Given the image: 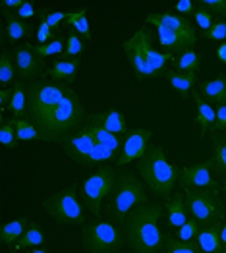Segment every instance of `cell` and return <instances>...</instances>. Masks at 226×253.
<instances>
[{
  "label": "cell",
  "instance_id": "8d00e7d4",
  "mask_svg": "<svg viewBox=\"0 0 226 253\" xmlns=\"http://www.w3.org/2000/svg\"><path fill=\"white\" fill-rule=\"evenodd\" d=\"M193 18H195V25H197L199 29H203V33L209 31V29H211V25L217 21L215 20V14H213V12H209V10L203 8V6H199V8L195 10Z\"/></svg>",
  "mask_w": 226,
  "mask_h": 253
},
{
  "label": "cell",
  "instance_id": "4fadbf2b",
  "mask_svg": "<svg viewBox=\"0 0 226 253\" xmlns=\"http://www.w3.org/2000/svg\"><path fill=\"white\" fill-rule=\"evenodd\" d=\"M145 21L151 23V25H155V27L168 29V31H176V33H182V35L199 37L195 25L187 20V18H184V16H174V14H168V12H159V14H149Z\"/></svg>",
  "mask_w": 226,
  "mask_h": 253
},
{
  "label": "cell",
  "instance_id": "f6af8a7d",
  "mask_svg": "<svg viewBox=\"0 0 226 253\" xmlns=\"http://www.w3.org/2000/svg\"><path fill=\"white\" fill-rule=\"evenodd\" d=\"M23 2H25V0H2L0 8H4V10H10V12H12V10H16V12H18L21 6H23Z\"/></svg>",
  "mask_w": 226,
  "mask_h": 253
},
{
  "label": "cell",
  "instance_id": "9a60e30c",
  "mask_svg": "<svg viewBox=\"0 0 226 253\" xmlns=\"http://www.w3.org/2000/svg\"><path fill=\"white\" fill-rule=\"evenodd\" d=\"M89 120H93L97 126L103 129L114 133V135H126L128 133V126H126V118L120 110L110 108V110H103V112H91L87 114Z\"/></svg>",
  "mask_w": 226,
  "mask_h": 253
},
{
  "label": "cell",
  "instance_id": "52a82bcc",
  "mask_svg": "<svg viewBox=\"0 0 226 253\" xmlns=\"http://www.w3.org/2000/svg\"><path fill=\"white\" fill-rule=\"evenodd\" d=\"M126 234L122 228L112 220H101L83 224L82 226V242L89 253H116L122 248Z\"/></svg>",
  "mask_w": 226,
  "mask_h": 253
},
{
  "label": "cell",
  "instance_id": "1f68e13d",
  "mask_svg": "<svg viewBox=\"0 0 226 253\" xmlns=\"http://www.w3.org/2000/svg\"><path fill=\"white\" fill-rule=\"evenodd\" d=\"M16 120V131H18V139L21 141H33V139H41V133H39V129L33 126L25 116H21V118H14Z\"/></svg>",
  "mask_w": 226,
  "mask_h": 253
},
{
  "label": "cell",
  "instance_id": "3957f363",
  "mask_svg": "<svg viewBox=\"0 0 226 253\" xmlns=\"http://www.w3.org/2000/svg\"><path fill=\"white\" fill-rule=\"evenodd\" d=\"M165 205L143 203L136 207L126 218V240L136 253H161L165 234L161 232V218Z\"/></svg>",
  "mask_w": 226,
  "mask_h": 253
},
{
  "label": "cell",
  "instance_id": "83f0119b",
  "mask_svg": "<svg viewBox=\"0 0 226 253\" xmlns=\"http://www.w3.org/2000/svg\"><path fill=\"white\" fill-rule=\"evenodd\" d=\"M43 242H45V234H43V230L35 224V222H31V224L27 226L25 234L21 236V240L14 246V250L20 252V250H27V248H35V246H41Z\"/></svg>",
  "mask_w": 226,
  "mask_h": 253
},
{
  "label": "cell",
  "instance_id": "f1b7e54d",
  "mask_svg": "<svg viewBox=\"0 0 226 253\" xmlns=\"http://www.w3.org/2000/svg\"><path fill=\"white\" fill-rule=\"evenodd\" d=\"M163 252L165 253H199V248L195 242H182L176 236L166 234L163 242Z\"/></svg>",
  "mask_w": 226,
  "mask_h": 253
},
{
  "label": "cell",
  "instance_id": "484cf974",
  "mask_svg": "<svg viewBox=\"0 0 226 253\" xmlns=\"http://www.w3.org/2000/svg\"><path fill=\"white\" fill-rule=\"evenodd\" d=\"M8 112L14 114V118H21L27 112V87L25 84L14 85V97L10 101V105L6 106Z\"/></svg>",
  "mask_w": 226,
  "mask_h": 253
},
{
  "label": "cell",
  "instance_id": "2e32d148",
  "mask_svg": "<svg viewBox=\"0 0 226 253\" xmlns=\"http://www.w3.org/2000/svg\"><path fill=\"white\" fill-rule=\"evenodd\" d=\"M191 99H193V105H195V126L199 127V135L205 137L207 133L215 127L217 110H215V108L201 97L199 91H193Z\"/></svg>",
  "mask_w": 226,
  "mask_h": 253
},
{
  "label": "cell",
  "instance_id": "ffe728a7",
  "mask_svg": "<svg viewBox=\"0 0 226 253\" xmlns=\"http://www.w3.org/2000/svg\"><path fill=\"white\" fill-rule=\"evenodd\" d=\"M201 97L207 103H217V105H226V76H217L215 80H207L201 85Z\"/></svg>",
  "mask_w": 226,
  "mask_h": 253
},
{
  "label": "cell",
  "instance_id": "5bb4252c",
  "mask_svg": "<svg viewBox=\"0 0 226 253\" xmlns=\"http://www.w3.org/2000/svg\"><path fill=\"white\" fill-rule=\"evenodd\" d=\"M14 60H16V68H18V76L23 80H31L35 78L43 68L41 58L31 50V44H23V46H16L14 48Z\"/></svg>",
  "mask_w": 226,
  "mask_h": 253
},
{
  "label": "cell",
  "instance_id": "bcb514c9",
  "mask_svg": "<svg viewBox=\"0 0 226 253\" xmlns=\"http://www.w3.org/2000/svg\"><path fill=\"white\" fill-rule=\"evenodd\" d=\"M217 58L223 64H226V41L219 44V48H217Z\"/></svg>",
  "mask_w": 226,
  "mask_h": 253
},
{
  "label": "cell",
  "instance_id": "681fc988",
  "mask_svg": "<svg viewBox=\"0 0 226 253\" xmlns=\"http://www.w3.org/2000/svg\"><path fill=\"white\" fill-rule=\"evenodd\" d=\"M225 191H226V178H225Z\"/></svg>",
  "mask_w": 226,
  "mask_h": 253
},
{
  "label": "cell",
  "instance_id": "6da1fadb",
  "mask_svg": "<svg viewBox=\"0 0 226 253\" xmlns=\"http://www.w3.org/2000/svg\"><path fill=\"white\" fill-rule=\"evenodd\" d=\"M25 118L39 129L43 141L62 145L85 124L87 112L70 85L39 80L27 85Z\"/></svg>",
  "mask_w": 226,
  "mask_h": 253
},
{
  "label": "cell",
  "instance_id": "e0dca14e",
  "mask_svg": "<svg viewBox=\"0 0 226 253\" xmlns=\"http://www.w3.org/2000/svg\"><path fill=\"white\" fill-rule=\"evenodd\" d=\"M0 10H2V16L6 18V25H4V29H2V35L6 37V41H10L14 44L16 41H21L23 37H27V35L31 33V29H33L31 21L20 20V18L14 16L10 10H4V8H0Z\"/></svg>",
  "mask_w": 226,
  "mask_h": 253
},
{
  "label": "cell",
  "instance_id": "ac0fdd59",
  "mask_svg": "<svg viewBox=\"0 0 226 253\" xmlns=\"http://www.w3.org/2000/svg\"><path fill=\"white\" fill-rule=\"evenodd\" d=\"M221 224H211L201 228L197 238H195V244L199 248V252L203 253H225L223 250V242H221Z\"/></svg>",
  "mask_w": 226,
  "mask_h": 253
},
{
  "label": "cell",
  "instance_id": "4316f807",
  "mask_svg": "<svg viewBox=\"0 0 226 253\" xmlns=\"http://www.w3.org/2000/svg\"><path fill=\"white\" fill-rule=\"evenodd\" d=\"M201 60H203V56L191 48V50L182 52V54L174 60V68H176V72H182V74H195L197 68H199V64H201Z\"/></svg>",
  "mask_w": 226,
  "mask_h": 253
},
{
  "label": "cell",
  "instance_id": "e575fe53",
  "mask_svg": "<svg viewBox=\"0 0 226 253\" xmlns=\"http://www.w3.org/2000/svg\"><path fill=\"white\" fill-rule=\"evenodd\" d=\"M201 224H199V220H195V218H191L189 216V220L185 222L184 226H180L178 228V234H176V238L178 240H182V242H195V238H197V234H199V228Z\"/></svg>",
  "mask_w": 226,
  "mask_h": 253
},
{
  "label": "cell",
  "instance_id": "277c9868",
  "mask_svg": "<svg viewBox=\"0 0 226 253\" xmlns=\"http://www.w3.org/2000/svg\"><path fill=\"white\" fill-rule=\"evenodd\" d=\"M122 48L137 78H157L165 72L166 62L172 58L168 52H159L153 46V33L149 27H141L122 42Z\"/></svg>",
  "mask_w": 226,
  "mask_h": 253
},
{
  "label": "cell",
  "instance_id": "9c48e42d",
  "mask_svg": "<svg viewBox=\"0 0 226 253\" xmlns=\"http://www.w3.org/2000/svg\"><path fill=\"white\" fill-rule=\"evenodd\" d=\"M118 182V174L110 165H101L82 186L83 207L91 212L95 218H101V203L108 197Z\"/></svg>",
  "mask_w": 226,
  "mask_h": 253
},
{
  "label": "cell",
  "instance_id": "f907efd6",
  "mask_svg": "<svg viewBox=\"0 0 226 253\" xmlns=\"http://www.w3.org/2000/svg\"><path fill=\"white\" fill-rule=\"evenodd\" d=\"M199 253H203V252H199Z\"/></svg>",
  "mask_w": 226,
  "mask_h": 253
},
{
  "label": "cell",
  "instance_id": "d590c367",
  "mask_svg": "<svg viewBox=\"0 0 226 253\" xmlns=\"http://www.w3.org/2000/svg\"><path fill=\"white\" fill-rule=\"evenodd\" d=\"M83 52V41L80 35L70 33L66 39V48H64V56H72L74 60L80 58V54Z\"/></svg>",
  "mask_w": 226,
  "mask_h": 253
},
{
  "label": "cell",
  "instance_id": "30bf717a",
  "mask_svg": "<svg viewBox=\"0 0 226 253\" xmlns=\"http://www.w3.org/2000/svg\"><path fill=\"white\" fill-rule=\"evenodd\" d=\"M45 211L50 214V218L58 224H76L83 226L85 224V214L83 207L78 199V188L76 186H66L64 190L52 193L48 199L43 203Z\"/></svg>",
  "mask_w": 226,
  "mask_h": 253
},
{
  "label": "cell",
  "instance_id": "8992f818",
  "mask_svg": "<svg viewBox=\"0 0 226 253\" xmlns=\"http://www.w3.org/2000/svg\"><path fill=\"white\" fill-rule=\"evenodd\" d=\"M143 203H147V193H145L141 182L137 180V176L128 170L118 172L116 188L112 191L110 203L106 207L108 220H112L116 224H120V222L126 224L128 214Z\"/></svg>",
  "mask_w": 226,
  "mask_h": 253
},
{
  "label": "cell",
  "instance_id": "44dd1931",
  "mask_svg": "<svg viewBox=\"0 0 226 253\" xmlns=\"http://www.w3.org/2000/svg\"><path fill=\"white\" fill-rule=\"evenodd\" d=\"M29 224H31L29 218H16V220H10V222L2 224V228H0V242L4 246H12L14 248L21 240V236L25 234Z\"/></svg>",
  "mask_w": 226,
  "mask_h": 253
},
{
  "label": "cell",
  "instance_id": "c3c4849f",
  "mask_svg": "<svg viewBox=\"0 0 226 253\" xmlns=\"http://www.w3.org/2000/svg\"><path fill=\"white\" fill-rule=\"evenodd\" d=\"M25 253H48L46 250H29V252H25Z\"/></svg>",
  "mask_w": 226,
  "mask_h": 253
},
{
  "label": "cell",
  "instance_id": "d4e9b609",
  "mask_svg": "<svg viewBox=\"0 0 226 253\" xmlns=\"http://www.w3.org/2000/svg\"><path fill=\"white\" fill-rule=\"evenodd\" d=\"M166 80L184 99H187L189 91L193 89V84H195V74H182V72H176V70H168Z\"/></svg>",
  "mask_w": 226,
  "mask_h": 253
},
{
  "label": "cell",
  "instance_id": "ab89813d",
  "mask_svg": "<svg viewBox=\"0 0 226 253\" xmlns=\"http://www.w3.org/2000/svg\"><path fill=\"white\" fill-rule=\"evenodd\" d=\"M199 6L207 8L213 14H221L226 18V0H201Z\"/></svg>",
  "mask_w": 226,
  "mask_h": 253
},
{
  "label": "cell",
  "instance_id": "ba28073f",
  "mask_svg": "<svg viewBox=\"0 0 226 253\" xmlns=\"http://www.w3.org/2000/svg\"><path fill=\"white\" fill-rule=\"evenodd\" d=\"M184 199L189 216L203 226L219 224L225 218L226 205L217 190H185Z\"/></svg>",
  "mask_w": 226,
  "mask_h": 253
},
{
  "label": "cell",
  "instance_id": "7402d4cb",
  "mask_svg": "<svg viewBox=\"0 0 226 253\" xmlns=\"http://www.w3.org/2000/svg\"><path fill=\"white\" fill-rule=\"evenodd\" d=\"M78 68H80V58H76V60H56L46 70V74L54 82L62 84V82H72L78 74Z\"/></svg>",
  "mask_w": 226,
  "mask_h": 253
},
{
  "label": "cell",
  "instance_id": "7c38bea8",
  "mask_svg": "<svg viewBox=\"0 0 226 253\" xmlns=\"http://www.w3.org/2000/svg\"><path fill=\"white\" fill-rule=\"evenodd\" d=\"M178 184L184 190H217L219 191V182L213 178V165L207 159L203 163H197L193 167L180 170V180Z\"/></svg>",
  "mask_w": 226,
  "mask_h": 253
},
{
  "label": "cell",
  "instance_id": "b9f144b4",
  "mask_svg": "<svg viewBox=\"0 0 226 253\" xmlns=\"http://www.w3.org/2000/svg\"><path fill=\"white\" fill-rule=\"evenodd\" d=\"M174 8H176V12H180V14H195V4L191 2V0H178L176 4H174Z\"/></svg>",
  "mask_w": 226,
  "mask_h": 253
},
{
  "label": "cell",
  "instance_id": "836d02e7",
  "mask_svg": "<svg viewBox=\"0 0 226 253\" xmlns=\"http://www.w3.org/2000/svg\"><path fill=\"white\" fill-rule=\"evenodd\" d=\"M39 18H41L43 21H46L52 31L58 33L62 21H66L70 18V12H48L46 8H41V10H39Z\"/></svg>",
  "mask_w": 226,
  "mask_h": 253
},
{
  "label": "cell",
  "instance_id": "ee69618b",
  "mask_svg": "<svg viewBox=\"0 0 226 253\" xmlns=\"http://www.w3.org/2000/svg\"><path fill=\"white\" fill-rule=\"evenodd\" d=\"M14 97V87H2L0 89V105H2V112H6V106L10 105Z\"/></svg>",
  "mask_w": 226,
  "mask_h": 253
},
{
  "label": "cell",
  "instance_id": "603a6c76",
  "mask_svg": "<svg viewBox=\"0 0 226 253\" xmlns=\"http://www.w3.org/2000/svg\"><path fill=\"white\" fill-rule=\"evenodd\" d=\"M213 170L226 178V137L221 133H213V153L209 157Z\"/></svg>",
  "mask_w": 226,
  "mask_h": 253
},
{
  "label": "cell",
  "instance_id": "4dcf8cb0",
  "mask_svg": "<svg viewBox=\"0 0 226 253\" xmlns=\"http://www.w3.org/2000/svg\"><path fill=\"white\" fill-rule=\"evenodd\" d=\"M0 143L6 149H16L18 147V131H16V120L10 118H2L0 122Z\"/></svg>",
  "mask_w": 226,
  "mask_h": 253
},
{
  "label": "cell",
  "instance_id": "f35d334b",
  "mask_svg": "<svg viewBox=\"0 0 226 253\" xmlns=\"http://www.w3.org/2000/svg\"><path fill=\"white\" fill-rule=\"evenodd\" d=\"M52 37H56V31H52L50 29V25L46 23V21H39V27H37V35H35V39L39 41V44H46V42L54 41Z\"/></svg>",
  "mask_w": 226,
  "mask_h": 253
},
{
  "label": "cell",
  "instance_id": "5b68a950",
  "mask_svg": "<svg viewBox=\"0 0 226 253\" xmlns=\"http://www.w3.org/2000/svg\"><path fill=\"white\" fill-rule=\"evenodd\" d=\"M180 170L168 163L165 151L157 145H149L145 155L137 161V172L143 178L147 188L153 191L157 197L170 199L172 191L180 180Z\"/></svg>",
  "mask_w": 226,
  "mask_h": 253
},
{
  "label": "cell",
  "instance_id": "60d3db41",
  "mask_svg": "<svg viewBox=\"0 0 226 253\" xmlns=\"http://www.w3.org/2000/svg\"><path fill=\"white\" fill-rule=\"evenodd\" d=\"M35 14H39L37 8H35V2H29V0H25L23 6L16 12V16H18L20 20H25V21H29Z\"/></svg>",
  "mask_w": 226,
  "mask_h": 253
},
{
  "label": "cell",
  "instance_id": "74e56055",
  "mask_svg": "<svg viewBox=\"0 0 226 253\" xmlns=\"http://www.w3.org/2000/svg\"><path fill=\"white\" fill-rule=\"evenodd\" d=\"M201 37L207 41H226V21L217 20L211 25V29L205 31Z\"/></svg>",
  "mask_w": 226,
  "mask_h": 253
},
{
  "label": "cell",
  "instance_id": "8fae6325",
  "mask_svg": "<svg viewBox=\"0 0 226 253\" xmlns=\"http://www.w3.org/2000/svg\"><path fill=\"white\" fill-rule=\"evenodd\" d=\"M153 137V131L147 127H136V129H128V133L124 135V145L120 151V157L116 161V167H126L132 161H139L145 155V151L149 149V141Z\"/></svg>",
  "mask_w": 226,
  "mask_h": 253
},
{
  "label": "cell",
  "instance_id": "cb8c5ba5",
  "mask_svg": "<svg viewBox=\"0 0 226 253\" xmlns=\"http://www.w3.org/2000/svg\"><path fill=\"white\" fill-rule=\"evenodd\" d=\"M64 25L70 27L72 33L91 41V27H89V21H87V8H82L78 12H70V18L64 21Z\"/></svg>",
  "mask_w": 226,
  "mask_h": 253
},
{
  "label": "cell",
  "instance_id": "7bdbcfd3",
  "mask_svg": "<svg viewBox=\"0 0 226 253\" xmlns=\"http://www.w3.org/2000/svg\"><path fill=\"white\" fill-rule=\"evenodd\" d=\"M213 129H219V131L226 129V105H221L217 108V120H215Z\"/></svg>",
  "mask_w": 226,
  "mask_h": 253
},
{
  "label": "cell",
  "instance_id": "7a4b0ae2",
  "mask_svg": "<svg viewBox=\"0 0 226 253\" xmlns=\"http://www.w3.org/2000/svg\"><path fill=\"white\" fill-rule=\"evenodd\" d=\"M122 145L124 139L120 135L106 131L87 118L85 124L62 143V149L76 165H82V167L99 165L101 167V165H108L110 161L116 163L120 157Z\"/></svg>",
  "mask_w": 226,
  "mask_h": 253
},
{
  "label": "cell",
  "instance_id": "7dc6e473",
  "mask_svg": "<svg viewBox=\"0 0 226 253\" xmlns=\"http://www.w3.org/2000/svg\"><path fill=\"white\" fill-rule=\"evenodd\" d=\"M221 242H223V250L226 253V220L221 224Z\"/></svg>",
  "mask_w": 226,
  "mask_h": 253
},
{
  "label": "cell",
  "instance_id": "d6a6232c",
  "mask_svg": "<svg viewBox=\"0 0 226 253\" xmlns=\"http://www.w3.org/2000/svg\"><path fill=\"white\" fill-rule=\"evenodd\" d=\"M64 48H66V42L62 41V39H54V41L46 42V44H31V50L41 58L45 60L46 56H54V54H64Z\"/></svg>",
  "mask_w": 226,
  "mask_h": 253
},
{
  "label": "cell",
  "instance_id": "d6986e66",
  "mask_svg": "<svg viewBox=\"0 0 226 253\" xmlns=\"http://www.w3.org/2000/svg\"><path fill=\"white\" fill-rule=\"evenodd\" d=\"M165 211L166 216H168V224L174 226V228L184 226L185 222L189 220V212H187V207H185L184 193H176L170 199H166Z\"/></svg>",
  "mask_w": 226,
  "mask_h": 253
},
{
  "label": "cell",
  "instance_id": "f546056e",
  "mask_svg": "<svg viewBox=\"0 0 226 253\" xmlns=\"http://www.w3.org/2000/svg\"><path fill=\"white\" fill-rule=\"evenodd\" d=\"M16 74H18V68H16V60H14V52H2V56H0V84L2 87H8V84H12Z\"/></svg>",
  "mask_w": 226,
  "mask_h": 253
}]
</instances>
